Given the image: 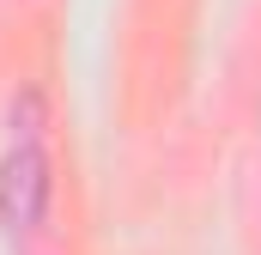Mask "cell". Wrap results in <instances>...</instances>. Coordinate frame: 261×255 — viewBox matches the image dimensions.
Instances as JSON below:
<instances>
[{"label":"cell","instance_id":"1","mask_svg":"<svg viewBox=\"0 0 261 255\" xmlns=\"http://www.w3.org/2000/svg\"><path fill=\"white\" fill-rule=\"evenodd\" d=\"M49 194H55V176H49V152L37 128V97H24V128L12 134V152L0 158V225L12 237H31L49 219Z\"/></svg>","mask_w":261,"mask_h":255}]
</instances>
